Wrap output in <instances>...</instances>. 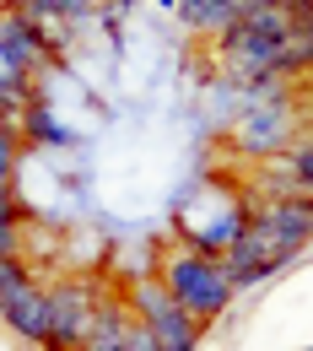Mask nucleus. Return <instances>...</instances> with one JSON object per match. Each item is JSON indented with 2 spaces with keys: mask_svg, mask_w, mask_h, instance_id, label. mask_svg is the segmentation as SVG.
Masks as SVG:
<instances>
[{
  "mask_svg": "<svg viewBox=\"0 0 313 351\" xmlns=\"http://www.w3.org/2000/svg\"><path fill=\"white\" fill-rule=\"evenodd\" d=\"M114 5H135V0H114Z\"/></svg>",
  "mask_w": 313,
  "mask_h": 351,
  "instance_id": "15",
  "label": "nucleus"
},
{
  "mask_svg": "<svg viewBox=\"0 0 313 351\" xmlns=\"http://www.w3.org/2000/svg\"><path fill=\"white\" fill-rule=\"evenodd\" d=\"M11 5H16V11H22V16H38V11H49V16H65V22H71V27H82V22H87V16H82V5H76V0H11Z\"/></svg>",
  "mask_w": 313,
  "mask_h": 351,
  "instance_id": "11",
  "label": "nucleus"
},
{
  "mask_svg": "<svg viewBox=\"0 0 313 351\" xmlns=\"http://www.w3.org/2000/svg\"><path fill=\"white\" fill-rule=\"evenodd\" d=\"M200 335H205V324H200V319H189L184 308L162 313V319L151 324V341H157V351H200Z\"/></svg>",
  "mask_w": 313,
  "mask_h": 351,
  "instance_id": "9",
  "label": "nucleus"
},
{
  "mask_svg": "<svg viewBox=\"0 0 313 351\" xmlns=\"http://www.w3.org/2000/svg\"><path fill=\"white\" fill-rule=\"evenodd\" d=\"M173 11H179L184 27H195V33H222V27H232L222 0H173Z\"/></svg>",
  "mask_w": 313,
  "mask_h": 351,
  "instance_id": "10",
  "label": "nucleus"
},
{
  "mask_svg": "<svg viewBox=\"0 0 313 351\" xmlns=\"http://www.w3.org/2000/svg\"><path fill=\"white\" fill-rule=\"evenodd\" d=\"M275 54H281V38H265L243 22L222 27V65L232 82H260V76H275Z\"/></svg>",
  "mask_w": 313,
  "mask_h": 351,
  "instance_id": "4",
  "label": "nucleus"
},
{
  "mask_svg": "<svg viewBox=\"0 0 313 351\" xmlns=\"http://www.w3.org/2000/svg\"><path fill=\"white\" fill-rule=\"evenodd\" d=\"M97 308V287L87 276H71L60 287H44V351H76Z\"/></svg>",
  "mask_w": 313,
  "mask_h": 351,
  "instance_id": "3",
  "label": "nucleus"
},
{
  "mask_svg": "<svg viewBox=\"0 0 313 351\" xmlns=\"http://www.w3.org/2000/svg\"><path fill=\"white\" fill-rule=\"evenodd\" d=\"M162 287L179 298V308L189 319H200V324H211V319H222L227 308H232V281H227V270L216 254H200V249H179V254H168L162 260Z\"/></svg>",
  "mask_w": 313,
  "mask_h": 351,
  "instance_id": "1",
  "label": "nucleus"
},
{
  "mask_svg": "<svg viewBox=\"0 0 313 351\" xmlns=\"http://www.w3.org/2000/svg\"><path fill=\"white\" fill-rule=\"evenodd\" d=\"M270 232H281L286 243L308 249V232H313V200H270L265 211H254Z\"/></svg>",
  "mask_w": 313,
  "mask_h": 351,
  "instance_id": "7",
  "label": "nucleus"
},
{
  "mask_svg": "<svg viewBox=\"0 0 313 351\" xmlns=\"http://www.w3.org/2000/svg\"><path fill=\"white\" fill-rule=\"evenodd\" d=\"M0 319H5V330H16L22 341H44V287L27 276L22 287H11L5 298H0Z\"/></svg>",
  "mask_w": 313,
  "mask_h": 351,
  "instance_id": "6",
  "label": "nucleus"
},
{
  "mask_svg": "<svg viewBox=\"0 0 313 351\" xmlns=\"http://www.w3.org/2000/svg\"><path fill=\"white\" fill-rule=\"evenodd\" d=\"M49 54L44 44H38V33H33V22L16 11V5H5L0 11V71H16V76H33V71H44Z\"/></svg>",
  "mask_w": 313,
  "mask_h": 351,
  "instance_id": "5",
  "label": "nucleus"
},
{
  "mask_svg": "<svg viewBox=\"0 0 313 351\" xmlns=\"http://www.w3.org/2000/svg\"><path fill=\"white\" fill-rule=\"evenodd\" d=\"M125 308H130L140 324H157L162 313H173V308H179V298L162 287V276H135L130 292H125Z\"/></svg>",
  "mask_w": 313,
  "mask_h": 351,
  "instance_id": "8",
  "label": "nucleus"
},
{
  "mask_svg": "<svg viewBox=\"0 0 313 351\" xmlns=\"http://www.w3.org/2000/svg\"><path fill=\"white\" fill-rule=\"evenodd\" d=\"M11 178H16V130L0 125V184H11Z\"/></svg>",
  "mask_w": 313,
  "mask_h": 351,
  "instance_id": "13",
  "label": "nucleus"
},
{
  "mask_svg": "<svg viewBox=\"0 0 313 351\" xmlns=\"http://www.w3.org/2000/svg\"><path fill=\"white\" fill-rule=\"evenodd\" d=\"M27 276H33V270H27V260H22V254H0V298H5L11 287H22Z\"/></svg>",
  "mask_w": 313,
  "mask_h": 351,
  "instance_id": "12",
  "label": "nucleus"
},
{
  "mask_svg": "<svg viewBox=\"0 0 313 351\" xmlns=\"http://www.w3.org/2000/svg\"><path fill=\"white\" fill-rule=\"evenodd\" d=\"M125 351H157V341H151V324H140V319H135L130 335H125Z\"/></svg>",
  "mask_w": 313,
  "mask_h": 351,
  "instance_id": "14",
  "label": "nucleus"
},
{
  "mask_svg": "<svg viewBox=\"0 0 313 351\" xmlns=\"http://www.w3.org/2000/svg\"><path fill=\"white\" fill-rule=\"evenodd\" d=\"M308 97V92H303ZM292 97V103H270V108H243V119L232 125V152L265 162V157H281L297 130H308V103Z\"/></svg>",
  "mask_w": 313,
  "mask_h": 351,
  "instance_id": "2",
  "label": "nucleus"
}]
</instances>
